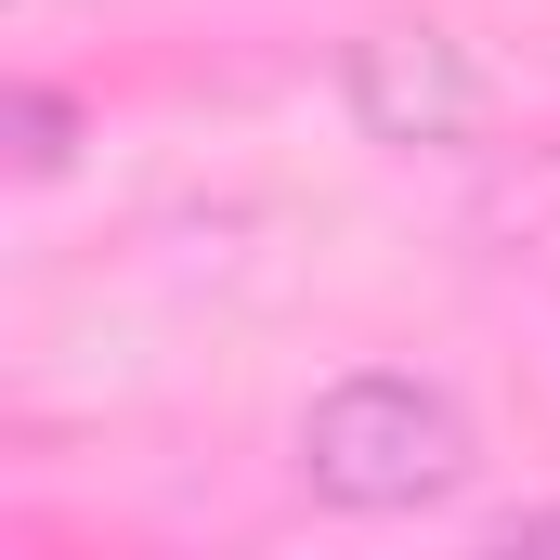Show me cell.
<instances>
[{"instance_id":"277c9868","label":"cell","mask_w":560,"mask_h":560,"mask_svg":"<svg viewBox=\"0 0 560 560\" xmlns=\"http://www.w3.org/2000/svg\"><path fill=\"white\" fill-rule=\"evenodd\" d=\"M495 548L522 560V548H560V509H509V522H495Z\"/></svg>"},{"instance_id":"6da1fadb","label":"cell","mask_w":560,"mask_h":560,"mask_svg":"<svg viewBox=\"0 0 560 560\" xmlns=\"http://www.w3.org/2000/svg\"><path fill=\"white\" fill-rule=\"evenodd\" d=\"M469 469H482V443L456 418V392L405 378V365H365V378L313 392V418H300V482L326 509H443Z\"/></svg>"},{"instance_id":"7a4b0ae2","label":"cell","mask_w":560,"mask_h":560,"mask_svg":"<svg viewBox=\"0 0 560 560\" xmlns=\"http://www.w3.org/2000/svg\"><path fill=\"white\" fill-rule=\"evenodd\" d=\"M352 118L378 143H469L482 131V79L443 26H365L352 39Z\"/></svg>"},{"instance_id":"3957f363","label":"cell","mask_w":560,"mask_h":560,"mask_svg":"<svg viewBox=\"0 0 560 560\" xmlns=\"http://www.w3.org/2000/svg\"><path fill=\"white\" fill-rule=\"evenodd\" d=\"M66 143H79V118L52 92H13V170H66Z\"/></svg>"}]
</instances>
